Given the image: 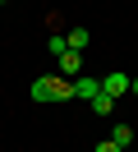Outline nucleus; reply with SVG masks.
I'll return each instance as SVG.
<instances>
[{
    "label": "nucleus",
    "mask_w": 138,
    "mask_h": 152,
    "mask_svg": "<svg viewBox=\"0 0 138 152\" xmlns=\"http://www.w3.org/2000/svg\"><path fill=\"white\" fill-rule=\"evenodd\" d=\"M64 37H69V51H88V42H92V32H88V28H69V32H64Z\"/></svg>",
    "instance_id": "nucleus-5"
},
{
    "label": "nucleus",
    "mask_w": 138,
    "mask_h": 152,
    "mask_svg": "<svg viewBox=\"0 0 138 152\" xmlns=\"http://www.w3.org/2000/svg\"><path fill=\"white\" fill-rule=\"evenodd\" d=\"M110 138H115L120 148H129V143H134V129H129V124H115V134H110Z\"/></svg>",
    "instance_id": "nucleus-7"
},
{
    "label": "nucleus",
    "mask_w": 138,
    "mask_h": 152,
    "mask_svg": "<svg viewBox=\"0 0 138 152\" xmlns=\"http://www.w3.org/2000/svg\"><path fill=\"white\" fill-rule=\"evenodd\" d=\"M28 97H32V102H69L74 83H69V78H55V74H42V78H32Z\"/></svg>",
    "instance_id": "nucleus-1"
},
{
    "label": "nucleus",
    "mask_w": 138,
    "mask_h": 152,
    "mask_svg": "<svg viewBox=\"0 0 138 152\" xmlns=\"http://www.w3.org/2000/svg\"><path fill=\"white\" fill-rule=\"evenodd\" d=\"M97 152H124V148H120L115 138H106V143H97Z\"/></svg>",
    "instance_id": "nucleus-9"
},
{
    "label": "nucleus",
    "mask_w": 138,
    "mask_h": 152,
    "mask_svg": "<svg viewBox=\"0 0 138 152\" xmlns=\"http://www.w3.org/2000/svg\"><path fill=\"white\" fill-rule=\"evenodd\" d=\"M92 111H97L101 120H106V115H115V97H106V92H97V97H92Z\"/></svg>",
    "instance_id": "nucleus-6"
},
{
    "label": "nucleus",
    "mask_w": 138,
    "mask_h": 152,
    "mask_svg": "<svg viewBox=\"0 0 138 152\" xmlns=\"http://www.w3.org/2000/svg\"><path fill=\"white\" fill-rule=\"evenodd\" d=\"M129 92H134V97H138V78H134V83H129Z\"/></svg>",
    "instance_id": "nucleus-10"
},
{
    "label": "nucleus",
    "mask_w": 138,
    "mask_h": 152,
    "mask_svg": "<svg viewBox=\"0 0 138 152\" xmlns=\"http://www.w3.org/2000/svg\"><path fill=\"white\" fill-rule=\"evenodd\" d=\"M55 60H60V74H83V51H64Z\"/></svg>",
    "instance_id": "nucleus-4"
},
{
    "label": "nucleus",
    "mask_w": 138,
    "mask_h": 152,
    "mask_svg": "<svg viewBox=\"0 0 138 152\" xmlns=\"http://www.w3.org/2000/svg\"><path fill=\"white\" fill-rule=\"evenodd\" d=\"M129 83H134L129 74H106V78H101V92H106V97H124Z\"/></svg>",
    "instance_id": "nucleus-2"
},
{
    "label": "nucleus",
    "mask_w": 138,
    "mask_h": 152,
    "mask_svg": "<svg viewBox=\"0 0 138 152\" xmlns=\"http://www.w3.org/2000/svg\"><path fill=\"white\" fill-rule=\"evenodd\" d=\"M46 51H51V56H64V51H69V37H64V32H60V37H51V42H46Z\"/></svg>",
    "instance_id": "nucleus-8"
},
{
    "label": "nucleus",
    "mask_w": 138,
    "mask_h": 152,
    "mask_svg": "<svg viewBox=\"0 0 138 152\" xmlns=\"http://www.w3.org/2000/svg\"><path fill=\"white\" fill-rule=\"evenodd\" d=\"M101 92V83H97V78H92V74H83V78H74V97H83V102H92V97H97Z\"/></svg>",
    "instance_id": "nucleus-3"
}]
</instances>
